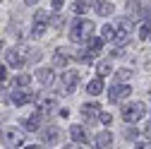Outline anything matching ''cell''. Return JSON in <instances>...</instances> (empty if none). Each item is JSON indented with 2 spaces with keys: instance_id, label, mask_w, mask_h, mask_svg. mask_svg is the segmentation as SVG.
I'll return each mask as SVG.
<instances>
[{
  "instance_id": "1",
  "label": "cell",
  "mask_w": 151,
  "mask_h": 149,
  "mask_svg": "<svg viewBox=\"0 0 151 149\" xmlns=\"http://www.w3.org/2000/svg\"><path fill=\"white\" fill-rule=\"evenodd\" d=\"M91 34H93V22H89V20L74 22V27H72V31H70V41H74V43L89 41Z\"/></svg>"
},
{
  "instance_id": "2",
  "label": "cell",
  "mask_w": 151,
  "mask_h": 149,
  "mask_svg": "<svg viewBox=\"0 0 151 149\" xmlns=\"http://www.w3.org/2000/svg\"><path fill=\"white\" fill-rule=\"evenodd\" d=\"M144 113H146V108H144V103H142V101L129 103V106H125V108H122V120H125V123H137V120H142V118H144Z\"/></svg>"
},
{
  "instance_id": "3",
  "label": "cell",
  "mask_w": 151,
  "mask_h": 149,
  "mask_svg": "<svg viewBox=\"0 0 151 149\" xmlns=\"http://www.w3.org/2000/svg\"><path fill=\"white\" fill-rule=\"evenodd\" d=\"M79 77H82V74H79V72H74V70L63 72V80H60V91H63V94H72V91H74V87L79 84Z\"/></svg>"
},
{
  "instance_id": "4",
  "label": "cell",
  "mask_w": 151,
  "mask_h": 149,
  "mask_svg": "<svg viewBox=\"0 0 151 149\" xmlns=\"http://www.w3.org/2000/svg\"><path fill=\"white\" fill-rule=\"evenodd\" d=\"M48 22H50V14L48 12H36L34 14V29H31V36H36V39H39V36H43L46 34V29H48Z\"/></svg>"
},
{
  "instance_id": "5",
  "label": "cell",
  "mask_w": 151,
  "mask_h": 149,
  "mask_svg": "<svg viewBox=\"0 0 151 149\" xmlns=\"http://www.w3.org/2000/svg\"><path fill=\"white\" fill-rule=\"evenodd\" d=\"M0 140H3L5 147H17V144L24 142V135H22V130H17V127H5Z\"/></svg>"
},
{
  "instance_id": "6",
  "label": "cell",
  "mask_w": 151,
  "mask_h": 149,
  "mask_svg": "<svg viewBox=\"0 0 151 149\" xmlns=\"http://www.w3.org/2000/svg\"><path fill=\"white\" fill-rule=\"evenodd\" d=\"M129 94H132V89H129L127 84H113V89H110V94H108V101H110V103H118V101L127 99Z\"/></svg>"
},
{
  "instance_id": "7",
  "label": "cell",
  "mask_w": 151,
  "mask_h": 149,
  "mask_svg": "<svg viewBox=\"0 0 151 149\" xmlns=\"http://www.w3.org/2000/svg\"><path fill=\"white\" fill-rule=\"evenodd\" d=\"M5 63H7L10 67H22V65H24V53H22L19 48L5 51Z\"/></svg>"
},
{
  "instance_id": "8",
  "label": "cell",
  "mask_w": 151,
  "mask_h": 149,
  "mask_svg": "<svg viewBox=\"0 0 151 149\" xmlns=\"http://www.w3.org/2000/svg\"><path fill=\"white\" fill-rule=\"evenodd\" d=\"M58 137H60V130L55 127V125L41 127V140H43V144H53V142H58Z\"/></svg>"
},
{
  "instance_id": "9",
  "label": "cell",
  "mask_w": 151,
  "mask_h": 149,
  "mask_svg": "<svg viewBox=\"0 0 151 149\" xmlns=\"http://www.w3.org/2000/svg\"><path fill=\"white\" fill-rule=\"evenodd\" d=\"M36 80H39L43 87H48V84L55 82V72L50 67H41V70H36Z\"/></svg>"
},
{
  "instance_id": "10",
  "label": "cell",
  "mask_w": 151,
  "mask_h": 149,
  "mask_svg": "<svg viewBox=\"0 0 151 149\" xmlns=\"http://www.w3.org/2000/svg\"><path fill=\"white\" fill-rule=\"evenodd\" d=\"M34 99H36V94H31V91H12V103L14 106H24Z\"/></svg>"
},
{
  "instance_id": "11",
  "label": "cell",
  "mask_w": 151,
  "mask_h": 149,
  "mask_svg": "<svg viewBox=\"0 0 151 149\" xmlns=\"http://www.w3.org/2000/svg\"><path fill=\"white\" fill-rule=\"evenodd\" d=\"M82 113H84V118L91 123V120H96V118L101 116V106H96V103H84V106H82Z\"/></svg>"
},
{
  "instance_id": "12",
  "label": "cell",
  "mask_w": 151,
  "mask_h": 149,
  "mask_svg": "<svg viewBox=\"0 0 151 149\" xmlns=\"http://www.w3.org/2000/svg\"><path fill=\"white\" fill-rule=\"evenodd\" d=\"M41 118H43V113H41V111H36V113H34L31 118H27V120H24V130H27V132L41 130V127H39V125H41Z\"/></svg>"
},
{
  "instance_id": "13",
  "label": "cell",
  "mask_w": 151,
  "mask_h": 149,
  "mask_svg": "<svg viewBox=\"0 0 151 149\" xmlns=\"http://www.w3.org/2000/svg\"><path fill=\"white\" fill-rule=\"evenodd\" d=\"M110 142H113L110 130H101L99 137H96V149H110Z\"/></svg>"
},
{
  "instance_id": "14",
  "label": "cell",
  "mask_w": 151,
  "mask_h": 149,
  "mask_svg": "<svg viewBox=\"0 0 151 149\" xmlns=\"http://www.w3.org/2000/svg\"><path fill=\"white\" fill-rule=\"evenodd\" d=\"M55 108H58V101H55L53 96H50V99H43V101L39 103V111H41L43 116H48V113H53Z\"/></svg>"
},
{
  "instance_id": "15",
  "label": "cell",
  "mask_w": 151,
  "mask_h": 149,
  "mask_svg": "<svg viewBox=\"0 0 151 149\" xmlns=\"http://www.w3.org/2000/svg\"><path fill=\"white\" fill-rule=\"evenodd\" d=\"M70 137L77 142V144H84V142H86V132H84L79 125H72V127H70Z\"/></svg>"
},
{
  "instance_id": "16",
  "label": "cell",
  "mask_w": 151,
  "mask_h": 149,
  "mask_svg": "<svg viewBox=\"0 0 151 149\" xmlns=\"http://www.w3.org/2000/svg\"><path fill=\"white\" fill-rule=\"evenodd\" d=\"M86 91H89L91 96H99L101 91H103V77H96L93 82H89V84H86Z\"/></svg>"
},
{
  "instance_id": "17",
  "label": "cell",
  "mask_w": 151,
  "mask_h": 149,
  "mask_svg": "<svg viewBox=\"0 0 151 149\" xmlns=\"http://www.w3.org/2000/svg\"><path fill=\"white\" fill-rule=\"evenodd\" d=\"M67 63H70V55H67L65 51H58V53L53 55V65H55V67H65Z\"/></svg>"
},
{
  "instance_id": "18",
  "label": "cell",
  "mask_w": 151,
  "mask_h": 149,
  "mask_svg": "<svg viewBox=\"0 0 151 149\" xmlns=\"http://www.w3.org/2000/svg\"><path fill=\"white\" fill-rule=\"evenodd\" d=\"M96 12L103 14V17H108V14H113V5L108 3V0H99V3H96Z\"/></svg>"
},
{
  "instance_id": "19",
  "label": "cell",
  "mask_w": 151,
  "mask_h": 149,
  "mask_svg": "<svg viewBox=\"0 0 151 149\" xmlns=\"http://www.w3.org/2000/svg\"><path fill=\"white\" fill-rule=\"evenodd\" d=\"M89 7H91V0H77L72 10H74V14H84V12L89 10Z\"/></svg>"
},
{
  "instance_id": "20",
  "label": "cell",
  "mask_w": 151,
  "mask_h": 149,
  "mask_svg": "<svg viewBox=\"0 0 151 149\" xmlns=\"http://www.w3.org/2000/svg\"><path fill=\"white\" fill-rule=\"evenodd\" d=\"M118 31H120L122 36H127V34L132 31V20H129V17H125V20L118 22Z\"/></svg>"
},
{
  "instance_id": "21",
  "label": "cell",
  "mask_w": 151,
  "mask_h": 149,
  "mask_svg": "<svg viewBox=\"0 0 151 149\" xmlns=\"http://www.w3.org/2000/svg\"><path fill=\"white\" fill-rule=\"evenodd\" d=\"M29 82H31L29 74H17V77H14V87H17V89H27Z\"/></svg>"
},
{
  "instance_id": "22",
  "label": "cell",
  "mask_w": 151,
  "mask_h": 149,
  "mask_svg": "<svg viewBox=\"0 0 151 149\" xmlns=\"http://www.w3.org/2000/svg\"><path fill=\"white\" fill-rule=\"evenodd\" d=\"M101 39H103V41H113V39H115V29H113L110 24H106V27L101 29Z\"/></svg>"
},
{
  "instance_id": "23",
  "label": "cell",
  "mask_w": 151,
  "mask_h": 149,
  "mask_svg": "<svg viewBox=\"0 0 151 149\" xmlns=\"http://www.w3.org/2000/svg\"><path fill=\"white\" fill-rule=\"evenodd\" d=\"M103 48V39H89V53H99Z\"/></svg>"
},
{
  "instance_id": "24",
  "label": "cell",
  "mask_w": 151,
  "mask_h": 149,
  "mask_svg": "<svg viewBox=\"0 0 151 149\" xmlns=\"http://www.w3.org/2000/svg\"><path fill=\"white\" fill-rule=\"evenodd\" d=\"M129 74H132V72H129L127 67H122V70H118V72H115V84H120V82H125V80L129 77Z\"/></svg>"
},
{
  "instance_id": "25",
  "label": "cell",
  "mask_w": 151,
  "mask_h": 149,
  "mask_svg": "<svg viewBox=\"0 0 151 149\" xmlns=\"http://www.w3.org/2000/svg\"><path fill=\"white\" fill-rule=\"evenodd\" d=\"M127 12H129V20H132V17H137V14H139V7H137V0H129V3H127Z\"/></svg>"
},
{
  "instance_id": "26",
  "label": "cell",
  "mask_w": 151,
  "mask_h": 149,
  "mask_svg": "<svg viewBox=\"0 0 151 149\" xmlns=\"http://www.w3.org/2000/svg\"><path fill=\"white\" fill-rule=\"evenodd\" d=\"M108 72H110V60H101L99 63V77H103Z\"/></svg>"
},
{
  "instance_id": "27",
  "label": "cell",
  "mask_w": 151,
  "mask_h": 149,
  "mask_svg": "<svg viewBox=\"0 0 151 149\" xmlns=\"http://www.w3.org/2000/svg\"><path fill=\"white\" fill-rule=\"evenodd\" d=\"M149 34H151V29H149V24H142V27H139V39H146Z\"/></svg>"
},
{
  "instance_id": "28",
  "label": "cell",
  "mask_w": 151,
  "mask_h": 149,
  "mask_svg": "<svg viewBox=\"0 0 151 149\" xmlns=\"http://www.w3.org/2000/svg\"><path fill=\"white\" fill-rule=\"evenodd\" d=\"M101 120H103V125H110L113 118H110V113H101Z\"/></svg>"
},
{
  "instance_id": "29",
  "label": "cell",
  "mask_w": 151,
  "mask_h": 149,
  "mask_svg": "<svg viewBox=\"0 0 151 149\" xmlns=\"http://www.w3.org/2000/svg\"><path fill=\"white\" fill-rule=\"evenodd\" d=\"M134 149H151V144H149V142H137Z\"/></svg>"
},
{
  "instance_id": "30",
  "label": "cell",
  "mask_w": 151,
  "mask_h": 149,
  "mask_svg": "<svg viewBox=\"0 0 151 149\" xmlns=\"http://www.w3.org/2000/svg\"><path fill=\"white\" fill-rule=\"evenodd\" d=\"M144 135H146V137H149V140H151V120H149V123H146V125H144Z\"/></svg>"
},
{
  "instance_id": "31",
  "label": "cell",
  "mask_w": 151,
  "mask_h": 149,
  "mask_svg": "<svg viewBox=\"0 0 151 149\" xmlns=\"http://www.w3.org/2000/svg\"><path fill=\"white\" fill-rule=\"evenodd\" d=\"M50 3H53V10H60V7H63V3H65V0H50Z\"/></svg>"
},
{
  "instance_id": "32",
  "label": "cell",
  "mask_w": 151,
  "mask_h": 149,
  "mask_svg": "<svg viewBox=\"0 0 151 149\" xmlns=\"http://www.w3.org/2000/svg\"><path fill=\"white\" fill-rule=\"evenodd\" d=\"M5 74H7V72H5V65H0V82L5 80Z\"/></svg>"
},
{
  "instance_id": "33",
  "label": "cell",
  "mask_w": 151,
  "mask_h": 149,
  "mask_svg": "<svg viewBox=\"0 0 151 149\" xmlns=\"http://www.w3.org/2000/svg\"><path fill=\"white\" fill-rule=\"evenodd\" d=\"M36 3H39V0H27V5H36Z\"/></svg>"
},
{
  "instance_id": "34",
  "label": "cell",
  "mask_w": 151,
  "mask_h": 149,
  "mask_svg": "<svg viewBox=\"0 0 151 149\" xmlns=\"http://www.w3.org/2000/svg\"><path fill=\"white\" fill-rule=\"evenodd\" d=\"M24 149H39V147H36V144H29V147H24Z\"/></svg>"
},
{
  "instance_id": "35",
  "label": "cell",
  "mask_w": 151,
  "mask_h": 149,
  "mask_svg": "<svg viewBox=\"0 0 151 149\" xmlns=\"http://www.w3.org/2000/svg\"><path fill=\"white\" fill-rule=\"evenodd\" d=\"M65 149H79V147H77V144H72V147H65Z\"/></svg>"
},
{
  "instance_id": "36",
  "label": "cell",
  "mask_w": 151,
  "mask_h": 149,
  "mask_svg": "<svg viewBox=\"0 0 151 149\" xmlns=\"http://www.w3.org/2000/svg\"><path fill=\"white\" fill-rule=\"evenodd\" d=\"M0 91H3V89H0ZM0 96H3V94H0Z\"/></svg>"
},
{
  "instance_id": "37",
  "label": "cell",
  "mask_w": 151,
  "mask_h": 149,
  "mask_svg": "<svg viewBox=\"0 0 151 149\" xmlns=\"http://www.w3.org/2000/svg\"><path fill=\"white\" fill-rule=\"evenodd\" d=\"M0 46H3V43H0Z\"/></svg>"
}]
</instances>
